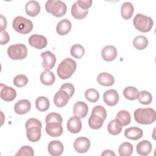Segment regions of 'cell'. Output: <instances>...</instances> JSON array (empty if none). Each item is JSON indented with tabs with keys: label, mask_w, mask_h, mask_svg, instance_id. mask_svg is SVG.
Wrapping results in <instances>:
<instances>
[{
	"label": "cell",
	"mask_w": 156,
	"mask_h": 156,
	"mask_svg": "<svg viewBox=\"0 0 156 156\" xmlns=\"http://www.w3.org/2000/svg\"><path fill=\"white\" fill-rule=\"evenodd\" d=\"M85 97L87 101L90 102L94 103L99 99V92L94 88H89L85 92Z\"/></svg>",
	"instance_id": "cell-37"
},
{
	"label": "cell",
	"mask_w": 156,
	"mask_h": 156,
	"mask_svg": "<svg viewBox=\"0 0 156 156\" xmlns=\"http://www.w3.org/2000/svg\"><path fill=\"white\" fill-rule=\"evenodd\" d=\"M64 147L63 144L58 140L50 141L48 146V151L50 155L52 156L60 155L63 151Z\"/></svg>",
	"instance_id": "cell-20"
},
{
	"label": "cell",
	"mask_w": 156,
	"mask_h": 156,
	"mask_svg": "<svg viewBox=\"0 0 156 156\" xmlns=\"http://www.w3.org/2000/svg\"><path fill=\"white\" fill-rule=\"evenodd\" d=\"M45 131L51 137L60 136L63 131L62 123L57 121H51L46 123Z\"/></svg>",
	"instance_id": "cell-9"
},
{
	"label": "cell",
	"mask_w": 156,
	"mask_h": 156,
	"mask_svg": "<svg viewBox=\"0 0 156 156\" xmlns=\"http://www.w3.org/2000/svg\"><path fill=\"white\" fill-rule=\"evenodd\" d=\"M138 93V90L135 87L132 86L127 87L123 90L124 96L130 101H134L136 99Z\"/></svg>",
	"instance_id": "cell-34"
},
{
	"label": "cell",
	"mask_w": 156,
	"mask_h": 156,
	"mask_svg": "<svg viewBox=\"0 0 156 156\" xmlns=\"http://www.w3.org/2000/svg\"><path fill=\"white\" fill-rule=\"evenodd\" d=\"M134 119L140 124L147 125L153 123L156 119V113L152 108H139L135 110Z\"/></svg>",
	"instance_id": "cell-3"
},
{
	"label": "cell",
	"mask_w": 156,
	"mask_h": 156,
	"mask_svg": "<svg viewBox=\"0 0 156 156\" xmlns=\"http://www.w3.org/2000/svg\"><path fill=\"white\" fill-rule=\"evenodd\" d=\"M137 99L140 104L143 105H148L152 102V96L147 91H141L138 93Z\"/></svg>",
	"instance_id": "cell-36"
},
{
	"label": "cell",
	"mask_w": 156,
	"mask_h": 156,
	"mask_svg": "<svg viewBox=\"0 0 156 156\" xmlns=\"http://www.w3.org/2000/svg\"><path fill=\"white\" fill-rule=\"evenodd\" d=\"M10 40V37L7 32L5 30L1 32V41L0 44L1 45H4L7 44Z\"/></svg>",
	"instance_id": "cell-43"
},
{
	"label": "cell",
	"mask_w": 156,
	"mask_h": 156,
	"mask_svg": "<svg viewBox=\"0 0 156 156\" xmlns=\"http://www.w3.org/2000/svg\"><path fill=\"white\" fill-rule=\"evenodd\" d=\"M70 98H71L67 92L60 90L55 94L53 101L55 106L57 107H63L67 104Z\"/></svg>",
	"instance_id": "cell-15"
},
{
	"label": "cell",
	"mask_w": 156,
	"mask_h": 156,
	"mask_svg": "<svg viewBox=\"0 0 156 156\" xmlns=\"http://www.w3.org/2000/svg\"><path fill=\"white\" fill-rule=\"evenodd\" d=\"M133 24L138 30L145 33L151 30L154 25V21L151 17L141 13H138L133 20Z\"/></svg>",
	"instance_id": "cell-6"
},
{
	"label": "cell",
	"mask_w": 156,
	"mask_h": 156,
	"mask_svg": "<svg viewBox=\"0 0 156 156\" xmlns=\"http://www.w3.org/2000/svg\"><path fill=\"white\" fill-rule=\"evenodd\" d=\"M51 121H57L62 124L63 119L62 116L57 113L55 112H51L48 114L45 118V122L48 123Z\"/></svg>",
	"instance_id": "cell-39"
},
{
	"label": "cell",
	"mask_w": 156,
	"mask_h": 156,
	"mask_svg": "<svg viewBox=\"0 0 156 156\" xmlns=\"http://www.w3.org/2000/svg\"><path fill=\"white\" fill-rule=\"evenodd\" d=\"M43 59L41 65L45 70H50L54 68L56 63L55 55L49 51H46L41 54Z\"/></svg>",
	"instance_id": "cell-10"
},
{
	"label": "cell",
	"mask_w": 156,
	"mask_h": 156,
	"mask_svg": "<svg viewBox=\"0 0 156 156\" xmlns=\"http://www.w3.org/2000/svg\"><path fill=\"white\" fill-rule=\"evenodd\" d=\"M119 94L115 90H108L103 94L104 102L108 106H115L119 101Z\"/></svg>",
	"instance_id": "cell-14"
},
{
	"label": "cell",
	"mask_w": 156,
	"mask_h": 156,
	"mask_svg": "<svg viewBox=\"0 0 156 156\" xmlns=\"http://www.w3.org/2000/svg\"><path fill=\"white\" fill-rule=\"evenodd\" d=\"M45 9L47 12L51 13L55 17L64 16L67 10V7L65 2L60 0L48 1L45 4Z\"/></svg>",
	"instance_id": "cell-5"
},
{
	"label": "cell",
	"mask_w": 156,
	"mask_h": 156,
	"mask_svg": "<svg viewBox=\"0 0 156 156\" xmlns=\"http://www.w3.org/2000/svg\"><path fill=\"white\" fill-rule=\"evenodd\" d=\"M133 150L132 144L129 142L122 143L118 148V152L121 156H130L132 155Z\"/></svg>",
	"instance_id": "cell-33"
},
{
	"label": "cell",
	"mask_w": 156,
	"mask_h": 156,
	"mask_svg": "<svg viewBox=\"0 0 156 156\" xmlns=\"http://www.w3.org/2000/svg\"><path fill=\"white\" fill-rule=\"evenodd\" d=\"M40 80L43 84L47 86H50L54 83L55 80V77L51 71L44 70L41 73Z\"/></svg>",
	"instance_id": "cell-26"
},
{
	"label": "cell",
	"mask_w": 156,
	"mask_h": 156,
	"mask_svg": "<svg viewBox=\"0 0 156 156\" xmlns=\"http://www.w3.org/2000/svg\"><path fill=\"white\" fill-rule=\"evenodd\" d=\"M40 5L36 1H29L25 5L26 14L31 17L36 16L40 12Z\"/></svg>",
	"instance_id": "cell-21"
},
{
	"label": "cell",
	"mask_w": 156,
	"mask_h": 156,
	"mask_svg": "<svg viewBox=\"0 0 156 156\" xmlns=\"http://www.w3.org/2000/svg\"><path fill=\"white\" fill-rule=\"evenodd\" d=\"M16 96V91L12 87H7L5 85L1 84V98L7 102L12 101Z\"/></svg>",
	"instance_id": "cell-13"
},
{
	"label": "cell",
	"mask_w": 156,
	"mask_h": 156,
	"mask_svg": "<svg viewBox=\"0 0 156 156\" xmlns=\"http://www.w3.org/2000/svg\"><path fill=\"white\" fill-rule=\"evenodd\" d=\"M88 112V105L83 101H78L76 102L73 106V112L74 115L80 119L85 118L87 116Z\"/></svg>",
	"instance_id": "cell-16"
},
{
	"label": "cell",
	"mask_w": 156,
	"mask_h": 156,
	"mask_svg": "<svg viewBox=\"0 0 156 156\" xmlns=\"http://www.w3.org/2000/svg\"><path fill=\"white\" fill-rule=\"evenodd\" d=\"M50 106L49 99L45 96H40L35 100V107L40 112H46Z\"/></svg>",
	"instance_id": "cell-30"
},
{
	"label": "cell",
	"mask_w": 156,
	"mask_h": 156,
	"mask_svg": "<svg viewBox=\"0 0 156 156\" xmlns=\"http://www.w3.org/2000/svg\"><path fill=\"white\" fill-rule=\"evenodd\" d=\"M84 53H85L84 48L79 44H76L73 45L70 49V54L71 56H73L74 58L77 59L81 58L84 55Z\"/></svg>",
	"instance_id": "cell-35"
},
{
	"label": "cell",
	"mask_w": 156,
	"mask_h": 156,
	"mask_svg": "<svg viewBox=\"0 0 156 156\" xmlns=\"http://www.w3.org/2000/svg\"><path fill=\"white\" fill-rule=\"evenodd\" d=\"M107 117V111L102 105L95 106L91 112L88 122L90 127L93 129H99L103 125Z\"/></svg>",
	"instance_id": "cell-2"
},
{
	"label": "cell",
	"mask_w": 156,
	"mask_h": 156,
	"mask_svg": "<svg viewBox=\"0 0 156 156\" xmlns=\"http://www.w3.org/2000/svg\"><path fill=\"white\" fill-rule=\"evenodd\" d=\"M68 131L72 133H79L82 129V122L80 119L77 116L71 117L66 124Z\"/></svg>",
	"instance_id": "cell-18"
},
{
	"label": "cell",
	"mask_w": 156,
	"mask_h": 156,
	"mask_svg": "<svg viewBox=\"0 0 156 156\" xmlns=\"http://www.w3.org/2000/svg\"><path fill=\"white\" fill-rule=\"evenodd\" d=\"M7 54L12 60H23L27 55V48L23 44H13L8 48Z\"/></svg>",
	"instance_id": "cell-8"
},
{
	"label": "cell",
	"mask_w": 156,
	"mask_h": 156,
	"mask_svg": "<svg viewBox=\"0 0 156 156\" xmlns=\"http://www.w3.org/2000/svg\"><path fill=\"white\" fill-rule=\"evenodd\" d=\"M117 49L112 45H107L104 47L101 51V55L102 58L107 62H112L114 60L117 56Z\"/></svg>",
	"instance_id": "cell-17"
},
{
	"label": "cell",
	"mask_w": 156,
	"mask_h": 156,
	"mask_svg": "<svg viewBox=\"0 0 156 156\" xmlns=\"http://www.w3.org/2000/svg\"><path fill=\"white\" fill-rule=\"evenodd\" d=\"M42 124L41 121L36 118H29L25 124L26 129V136L30 142H37L40 140L41 135Z\"/></svg>",
	"instance_id": "cell-1"
},
{
	"label": "cell",
	"mask_w": 156,
	"mask_h": 156,
	"mask_svg": "<svg viewBox=\"0 0 156 156\" xmlns=\"http://www.w3.org/2000/svg\"><path fill=\"white\" fill-rule=\"evenodd\" d=\"M122 129V125L121 122L115 119L110 121L107 126V130L109 133L113 135H116L119 134Z\"/></svg>",
	"instance_id": "cell-27"
},
{
	"label": "cell",
	"mask_w": 156,
	"mask_h": 156,
	"mask_svg": "<svg viewBox=\"0 0 156 156\" xmlns=\"http://www.w3.org/2000/svg\"><path fill=\"white\" fill-rule=\"evenodd\" d=\"M133 45L136 49L143 50L147 46L148 40L145 36L138 35L133 38Z\"/></svg>",
	"instance_id": "cell-31"
},
{
	"label": "cell",
	"mask_w": 156,
	"mask_h": 156,
	"mask_svg": "<svg viewBox=\"0 0 156 156\" xmlns=\"http://www.w3.org/2000/svg\"><path fill=\"white\" fill-rule=\"evenodd\" d=\"M134 12V8L132 3L130 2H124L121 7V15L123 19L129 20L132 16Z\"/></svg>",
	"instance_id": "cell-28"
},
{
	"label": "cell",
	"mask_w": 156,
	"mask_h": 156,
	"mask_svg": "<svg viewBox=\"0 0 156 156\" xmlns=\"http://www.w3.org/2000/svg\"><path fill=\"white\" fill-rule=\"evenodd\" d=\"M76 2L80 8L87 10H88V9L91 7L92 4L91 0H79Z\"/></svg>",
	"instance_id": "cell-42"
},
{
	"label": "cell",
	"mask_w": 156,
	"mask_h": 156,
	"mask_svg": "<svg viewBox=\"0 0 156 156\" xmlns=\"http://www.w3.org/2000/svg\"><path fill=\"white\" fill-rule=\"evenodd\" d=\"M143 130L137 127H131L125 130L124 136L130 140H137L143 136Z\"/></svg>",
	"instance_id": "cell-25"
},
{
	"label": "cell",
	"mask_w": 156,
	"mask_h": 156,
	"mask_svg": "<svg viewBox=\"0 0 156 156\" xmlns=\"http://www.w3.org/2000/svg\"><path fill=\"white\" fill-rule=\"evenodd\" d=\"M98 83L104 87H110L115 83L114 77L107 73H99L97 77Z\"/></svg>",
	"instance_id": "cell-23"
},
{
	"label": "cell",
	"mask_w": 156,
	"mask_h": 156,
	"mask_svg": "<svg viewBox=\"0 0 156 156\" xmlns=\"http://www.w3.org/2000/svg\"><path fill=\"white\" fill-rule=\"evenodd\" d=\"M72 24L71 21L65 18L60 21L56 26V32L60 35H65L68 34L71 30Z\"/></svg>",
	"instance_id": "cell-22"
},
{
	"label": "cell",
	"mask_w": 156,
	"mask_h": 156,
	"mask_svg": "<svg viewBox=\"0 0 156 156\" xmlns=\"http://www.w3.org/2000/svg\"><path fill=\"white\" fill-rule=\"evenodd\" d=\"M31 108L30 102L27 99H21L18 101L14 106L16 113L18 115H24L28 113Z\"/></svg>",
	"instance_id": "cell-19"
},
{
	"label": "cell",
	"mask_w": 156,
	"mask_h": 156,
	"mask_svg": "<svg viewBox=\"0 0 156 156\" xmlns=\"http://www.w3.org/2000/svg\"><path fill=\"white\" fill-rule=\"evenodd\" d=\"M7 20L5 17L2 15H1V28H0V31L2 32L4 31L7 27Z\"/></svg>",
	"instance_id": "cell-44"
},
{
	"label": "cell",
	"mask_w": 156,
	"mask_h": 156,
	"mask_svg": "<svg viewBox=\"0 0 156 156\" xmlns=\"http://www.w3.org/2000/svg\"><path fill=\"white\" fill-rule=\"evenodd\" d=\"M13 29L21 34H27L33 29V23L30 20L21 16L15 18L12 23Z\"/></svg>",
	"instance_id": "cell-7"
},
{
	"label": "cell",
	"mask_w": 156,
	"mask_h": 156,
	"mask_svg": "<svg viewBox=\"0 0 156 156\" xmlns=\"http://www.w3.org/2000/svg\"><path fill=\"white\" fill-rule=\"evenodd\" d=\"M116 119H118L121 122L122 126L129 125L131 121L130 114L126 110L119 111L116 115Z\"/></svg>",
	"instance_id": "cell-32"
},
{
	"label": "cell",
	"mask_w": 156,
	"mask_h": 156,
	"mask_svg": "<svg viewBox=\"0 0 156 156\" xmlns=\"http://www.w3.org/2000/svg\"><path fill=\"white\" fill-rule=\"evenodd\" d=\"M90 141L88 138L80 136L77 138L74 142V148L75 151L80 154L87 152L90 147Z\"/></svg>",
	"instance_id": "cell-11"
},
{
	"label": "cell",
	"mask_w": 156,
	"mask_h": 156,
	"mask_svg": "<svg viewBox=\"0 0 156 156\" xmlns=\"http://www.w3.org/2000/svg\"><path fill=\"white\" fill-rule=\"evenodd\" d=\"M101 155L102 156V155H113V156H115V154L112 150L106 149V150L104 151V152L101 154Z\"/></svg>",
	"instance_id": "cell-45"
},
{
	"label": "cell",
	"mask_w": 156,
	"mask_h": 156,
	"mask_svg": "<svg viewBox=\"0 0 156 156\" xmlns=\"http://www.w3.org/2000/svg\"><path fill=\"white\" fill-rule=\"evenodd\" d=\"M152 146L151 143L148 140H143L138 143L136 147V152L140 155H147L152 151Z\"/></svg>",
	"instance_id": "cell-24"
},
{
	"label": "cell",
	"mask_w": 156,
	"mask_h": 156,
	"mask_svg": "<svg viewBox=\"0 0 156 156\" xmlns=\"http://www.w3.org/2000/svg\"><path fill=\"white\" fill-rule=\"evenodd\" d=\"M71 12L72 16L74 18L77 20H82L86 17V16L88 15V10L82 9L79 7L77 3L76 2L71 7Z\"/></svg>",
	"instance_id": "cell-29"
},
{
	"label": "cell",
	"mask_w": 156,
	"mask_h": 156,
	"mask_svg": "<svg viewBox=\"0 0 156 156\" xmlns=\"http://www.w3.org/2000/svg\"><path fill=\"white\" fill-rule=\"evenodd\" d=\"M34 155V149L29 146H22L18 152L15 154L16 156L17 155H28V156H32Z\"/></svg>",
	"instance_id": "cell-40"
},
{
	"label": "cell",
	"mask_w": 156,
	"mask_h": 156,
	"mask_svg": "<svg viewBox=\"0 0 156 156\" xmlns=\"http://www.w3.org/2000/svg\"><path fill=\"white\" fill-rule=\"evenodd\" d=\"M77 68L75 60L71 58L63 59L58 65L57 73L61 79H67L71 77Z\"/></svg>",
	"instance_id": "cell-4"
},
{
	"label": "cell",
	"mask_w": 156,
	"mask_h": 156,
	"mask_svg": "<svg viewBox=\"0 0 156 156\" xmlns=\"http://www.w3.org/2000/svg\"><path fill=\"white\" fill-rule=\"evenodd\" d=\"M60 90H64L65 91L67 92L68 93V94L69 95L70 98H71L74 93V87L73 84H71L70 83H66L63 84L60 87Z\"/></svg>",
	"instance_id": "cell-41"
},
{
	"label": "cell",
	"mask_w": 156,
	"mask_h": 156,
	"mask_svg": "<svg viewBox=\"0 0 156 156\" xmlns=\"http://www.w3.org/2000/svg\"><path fill=\"white\" fill-rule=\"evenodd\" d=\"M28 42L32 47L38 49H42L44 48L48 44L46 38L43 35L38 34H34L31 35L29 38Z\"/></svg>",
	"instance_id": "cell-12"
},
{
	"label": "cell",
	"mask_w": 156,
	"mask_h": 156,
	"mask_svg": "<svg viewBox=\"0 0 156 156\" xmlns=\"http://www.w3.org/2000/svg\"><path fill=\"white\" fill-rule=\"evenodd\" d=\"M14 85L17 87H23L28 83V78L24 74H18L15 77L13 80Z\"/></svg>",
	"instance_id": "cell-38"
}]
</instances>
